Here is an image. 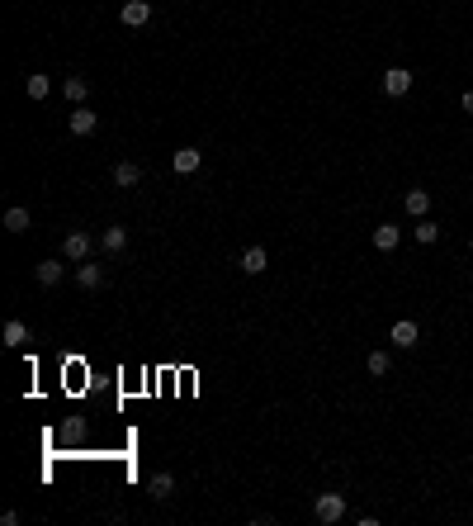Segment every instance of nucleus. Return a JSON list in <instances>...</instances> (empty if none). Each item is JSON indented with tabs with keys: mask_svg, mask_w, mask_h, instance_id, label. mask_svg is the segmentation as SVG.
I'll return each mask as SVG.
<instances>
[{
	"mask_svg": "<svg viewBox=\"0 0 473 526\" xmlns=\"http://www.w3.org/2000/svg\"><path fill=\"white\" fill-rule=\"evenodd\" d=\"M76 285H80V289H100V285H104V266L80 261V266H76Z\"/></svg>",
	"mask_w": 473,
	"mask_h": 526,
	"instance_id": "obj_8",
	"label": "nucleus"
},
{
	"mask_svg": "<svg viewBox=\"0 0 473 526\" xmlns=\"http://www.w3.org/2000/svg\"><path fill=\"white\" fill-rule=\"evenodd\" d=\"M62 95L71 100V105H85V95H90V81H85V76H66V81H62Z\"/></svg>",
	"mask_w": 473,
	"mask_h": 526,
	"instance_id": "obj_14",
	"label": "nucleus"
},
{
	"mask_svg": "<svg viewBox=\"0 0 473 526\" xmlns=\"http://www.w3.org/2000/svg\"><path fill=\"white\" fill-rule=\"evenodd\" d=\"M171 493H175V474H171V469H157V474L147 479V498H157V503H166Z\"/></svg>",
	"mask_w": 473,
	"mask_h": 526,
	"instance_id": "obj_6",
	"label": "nucleus"
},
{
	"mask_svg": "<svg viewBox=\"0 0 473 526\" xmlns=\"http://www.w3.org/2000/svg\"><path fill=\"white\" fill-rule=\"evenodd\" d=\"M0 341H5V346H24V341H29V327H24V322H19V318H10V322H5V332H0Z\"/></svg>",
	"mask_w": 473,
	"mask_h": 526,
	"instance_id": "obj_16",
	"label": "nucleus"
},
{
	"mask_svg": "<svg viewBox=\"0 0 473 526\" xmlns=\"http://www.w3.org/2000/svg\"><path fill=\"white\" fill-rule=\"evenodd\" d=\"M383 90H388V95H407V90H412V71H407V66H388V71H383Z\"/></svg>",
	"mask_w": 473,
	"mask_h": 526,
	"instance_id": "obj_4",
	"label": "nucleus"
},
{
	"mask_svg": "<svg viewBox=\"0 0 473 526\" xmlns=\"http://www.w3.org/2000/svg\"><path fill=\"white\" fill-rule=\"evenodd\" d=\"M397 242H402V228H397V223H378L374 228V247H378V252H393Z\"/></svg>",
	"mask_w": 473,
	"mask_h": 526,
	"instance_id": "obj_12",
	"label": "nucleus"
},
{
	"mask_svg": "<svg viewBox=\"0 0 473 526\" xmlns=\"http://www.w3.org/2000/svg\"><path fill=\"white\" fill-rule=\"evenodd\" d=\"M5 233H29V209L24 204H15V209H5Z\"/></svg>",
	"mask_w": 473,
	"mask_h": 526,
	"instance_id": "obj_15",
	"label": "nucleus"
},
{
	"mask_svg": "<svg viewBox=\"0 0 473 526\" xmlns=\"http://www.w3.org/2000/svg\"><path fill=\"white\" fill-rule=\"evenodd\" d=\"M62 271H66V266H62V261H52V256L33 266V275H38V285H43V289H52V285H57V280H62Z\"/></svg>",
	"mask_w": 473,
	"mask_h": 526,
	"instance_id": "obj_10",
	"label": "nucleus"
},
{
	"mask_svg": "<svg viewBox=\"0 0 473 526\" xmlns=\"http://www.w3.org/2000/svg\"><path fill=\"white\" fill-rule=\"evenodd\" d=\"M138 180H142V166H138V161H119V166H114V185H124V190H133Z\"/></svg>",
	"mask_w": 473,
	"mask_h": 526,
	"instance_id": "obj_13",
	"label": "nucleus"
},
{
	"mask_svg": "<svg viewBox=\"0 0 473 526\" xmlns=\"http://www.w3.org/2000/svg\"><path fill=\"white\" fill-rule=\"evenodd\" d=\"M95 128H100V114H95L90 105H76V110H71V133H76V138H90Z\"/></svg>",
	"mask_w": 473,
	"mask_h": 526,
	"instance_id": "obj_3",
	"label": "nucleus"
},
{
	"mask_svg": "<svg viewBox=\"0 0 473 526\" xmlns=\"http://www.w3.org/2000/svg\"><path fill=\"white\" fill-rule=\"evenodd\" d=\"M100 247H104V252H114V256H119V252H124V247H128V228H104V238H100Z\"/></svg>",
	"mask_w": 473,
	"mask_h": 526,
	"instance_id": "obj_17",
	"label": "nucleus"
},
{
	"mask_svg": "<svg viewBox=\"0 0 473 526\" xmlns=\"http://www.w3.org/2000/svg\"><path fill=\"white\" fill-rule=\"evenodd\" d=\"M236 266H241V271L246 275H261L270 266V256H265V247H246V252L236 256Z\"/></svg>",
	"mask_w": 473,
	"mask_h": 526,
	"instance_id": "obj_7",
	"label": "nucleus"
},
{
	"mask_svg": "<svg viewBox=\"0 0 473 526\" xmlns=\"http://www.w3.org/2000/svg\"><path fill=\"white\" fill-rule=\"evenodd\" d=\"M171 166H175V175H194L199 166H204V152H199V147H180V152L171 157Z\"/></svg>",
	"mask_w": 473,
	"mask_h": 526,
	"instance_id": "obj_5",
	"label": "nucleus"
},
{
	"mask_svg": "<svg viewBox=\"0 0 473 526\" xmlns=\"http://www.w3.org/2000/svg\"><path fill=\"white\" fill-rule=\"evenodd\" d=\"M393 361H388V351H369V375H388Z\"/></svg>",
	"mask_w": 473,
	"mask_h": 526,
	"instance_id": "obj_21",
	"label": "nucleus"
},
{
	"mask_svg": "<svg viewBox=\"0 0 473 526\" xmlns=\"http://www.w3.org/2000/svg\"><path fill=\"white\" fill-rule=\"evenodd\" d=\"M147 19H152V5H147V0H128V5H124V24H128V29H142Z\"/></svg>",
	"mask_w": 473,
	"mask_h": 526,
	"instance_id": "obj_11",
	"label": "nucleus"
},
{
	"mask_svg": "<svg viewBox=\"0 0 473 526\" xmlns=\"http://www.w3.org/2000/svg\"><path fill=\"white\" fill-rule=\"evenodd\" d=\"M388 337H393V346H402V351H407V346H417L421 327H417L412 318H402V322H393V332H388Z\"/></svg>",
	"mask_w": 473,
	"mask_h": 526,
	"instance_id": "obj_9",
	"label": "nucleus"
},
{
	"mask_svg": "<svg viewBox=\"0 0 473 526\" xmlns=\"http://www.w3.org/2000/svg\"><path fill=\"white\" fill-rule=\"evenodd\" d=\"M407 214H412V218H426V214H431V194H426V190H407Z\"/></svg>",
	"mask_w": 473,
	"mask_h": 526,
	"instance_id": "obj_18",
	"label": "nucleus"
},
{
	"mask_svg": "<svg viewBox=\"0 0 473 526\" xmlns=\"http://www.w3.org/2000/svg\"><path fill=\"white\" fill-rule=\"evenodd\" d=\"M313 517L322 526H336L341 517H346V498L341 493H317V503H313Z\"/></svg>",
	"mask_w": 473,
	"mask_h": 526,
	"instance_id": "obj_1",
	"label": "nucleus"
},
{
	"mask_svg": "<svg viewBox=\"0 0 473 526\" xmlns=\"http://www.w3.org/2000/svg\"><path fill=\"white\" fill-rule=\"evenodd\" d=\"M469 138H473V133H469Z\"/></svg>",
	"mask_w": 473,
	"mask_h": 526,
	"instance_id": "obj_24",
	"label": "nucleus"
},
{
	"mask_svg": "<svg viewBox=\"0 0 473 526\" xmlns=\"http://www.w3.org/2000/svg\"><path fill=\"white\" fill-rule=\"evenodd\" d=\"M47 95H52V76L33 71V76H29V100H47Z\"/></svg>",
	"mask_w": 473,
	"mask_h": 526,
	"instance_id": "obj_19",
	"label": "nucleus"
},
{
	"mask_svg": "<svg viewBox=\"0 0 473 526\" xmlns=\"http://www.w3.org/2000/svg\"><path fill=\"white\" fill-rule=\"evenodd\" d=\"M417 242H421V247H431V242H441V223H431V218H421V223H417Z\"/></svg>",
	"mask_w": 473,
	"mask_h": 526,
	"instance_id": "obj_20",
	"label": "nucleus"
},
{
	"mask_svg": "<svg viewBox=\"0 0 473 526\" xmlns=\"http://www.w3.org/2000/svg\"><path fill=\"white\" fill-rule=\"evenodd\" d=\"M469 252H473V238H469Z\"/></svg>",
	"mask_w": 473,
	"mask_h": 526,
	"instance_id": "obj_23",
	"label": "nucleus"
},
{
	"mask_svg": "<svg viewBox=\"0 0 473 526\" xmlns=\"http://www.w3.org/2000/svg\"><path fill=\"white\" fill-rule=\"evenodd\" d=\"M90 252H95L90 233H66V238H62V256H66V261H90Z\"/></svg>",
	"mask_w": 473,
	"mask_h": 526,
	"instance_id": "obj_2",
	"label": "nucleus"
},
{
	"mask_svg": "<svg viewBox=\"0 0 473 526\" xmlns=\"http://www.w3.org/2000/svg\"><path fill=\"white\" fill-rule=\"evenodd\" d=\"M464 110H469V114H473V90H464Z\"/></svg>",
	"mask_w": 473,
	"mask_h": 526,
	"instance_id": "obj_22",
	"label": "nucleus"
}]
</instances>
